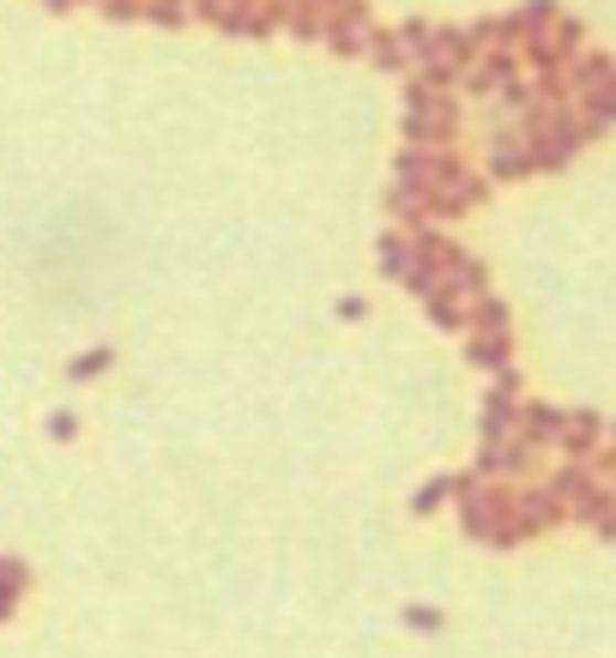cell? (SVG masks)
Listing matches in <instances>:
<instances>
[{"instance_id": "obj_1", "label": "cell", "mask_w": 616, "mask_h": 658, "mask_svg": "<svg viewBox=\"0 0 616 658\" xmlns=\"http://www.w3.org/2000/svg\"><path fill=\"white\" fill-rule=\"evenodd\" d=\"M569 429H562V442H569V454H593L598 447V417H562Z\"/></svg>"}]
</instances>
